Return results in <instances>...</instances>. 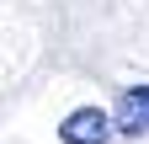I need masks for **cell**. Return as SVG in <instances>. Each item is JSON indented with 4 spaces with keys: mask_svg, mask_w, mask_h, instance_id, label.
<instances>
[{
    "mask_svg": "<svg viewBox=\"0 0 149 144\" xmlns=\"http://www.w3.org/2000/svg\"><path fill=\"white\" fill-rule=\"evenodd\" d=\"M59 139L64 144H107L112 139V117L101 107H74V112L59 123Z\"/></svg>",
    "mask_w": 149,
    "mask_h": 144,
    "instance_id": "6da1fadb",
    "label": "cell"
},
{
    "mask_svg": "<svg viewBox=\"0 0 149 144\" xmlns=\"http://www.w3.org/2000/svg\"><path fill=\"white\" fill-rule=\"evenodd\" d=\"M112 128H117V134H128V139L149 134V85H128V91L117 96V112H112Z\"/></svg>",
    "mask_w": 149,
    "mask_h": 144,
    "instance_id": "7a4b0ae2",
    "label": "cell"
}]
</instances>
